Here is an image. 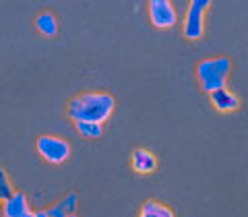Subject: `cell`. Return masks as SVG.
I'll return each mask as SVG.
<instances>
[{"label": "cell", "instance_id": "cell-8", "mask_svg": "<svg viewBox=\"0 0 248 217\" xmlns=\"http://www.w3.org/2000/svg\"><path fill=\"white\" fill-rule=\"evenodd\" d=\"M27 213H31V205L23 192H13V197L2 203L4 217H25Z\"/></svg>", "mask_w": 248, "mask_h": 217}, {"label": "cell", "instance_id": "cell-5", "mask_svg": "<svg viewBox=\"0 0 248 217\" xmlns=\"http://www.w3.org/2000/svg\"><path fill=\"white\" fill-rule=\"evenodd\" d=\"M147 11H149V21L157 29H170L178 23V13L170 0H151Z\"/></svg>", "mask_w": 248, "mask_h": 217}, {"label": "cell", "instance_id": "cell-7", "mask_svg": "<svg viewBox=\"0 0 248 217\" xmlns=\"http://www.w3.org/2000/svg\"><path fill=\"white\" fill-rule=\"evenodd\" d=\"M130 166L137 174H151L157 170V157L149 149H135L130 155Z\"/></svg>", "mask_w": 248, "mask_h": 217}, {"label": "cell", "instance_id": "cell-13", "mask_svg": "<svg viewBox=\"0 0 248 217\" xmlns=\"http://www.w3.org/2000/svg\"><path fill=\"white\" fill-rule=\"evenodd\" d=\"M77 201H79V199H77V195H75V192H68V195H66V199L64 201H62V207H64V211L68 213V215H75V209H77Z\"/></svg>", "mask_w": 248, "mask_h": 217}, {"label": "cell", "instance_id": "cell-2", "mask_svg": "<svg viewBox=\"0 0 248 217\" xmlns=\"http://www.w3.org/2000/svg\"><path fill=\"white\" fill-rule=\"evenodd\" d=\"M232 71V60L228 56L205 58L197 64V79L201 89L211 95L213 91H219L226 87L228 77Z\"/></svg>", "mask_w": 248, "mask_h": 217}, {"label": "cell", "instance_id": "cell-14", "mask_svg": "<svg viewBox=\"0 0 248 217\" xmlns=\"http://www.w3.org/2000/svg\"><path fill=\"white\" fill-rule=\"evenodd\" d=\"M46 211H48V217H68V213L64 211V207H62L60 203L50 207V209H46Z\"/></svg>", "mask_w": 248, "mask_h": 217}, {"label": "cell", "instance_id": "cell-10", "mask_svg": "<svg viewBox=\"0 0 248 217\" xmlns=\"http://www.w3.org/2000/svg\"><path fill=\"white\" fill-rule=\"evenodd\" d=\"M35 27L48 37H54L58 33V21H56V17H54L52 13H42L40 17L35 19Z\"/></svg>", "mask_w": 248, "mask_h": 217}, {"label": "cell", "instance_id": "cell-9", "mask_svg": "<svg viewBox=\"0 0 248 217\" xmlns=\"http://www.w3.org/2000/svg\"><path fill=\"white\" fill-rule=\"evenodd\" d=\"M139 217H176V215H174L172 209L166 207L164 203H157V201H147V203H143Z\"/></svg>", "mask_w": 248, "mask_h": 217}, {"label": "cell", "instance_id": "cell-12", "mask_svg": "<svg viewBox=\"0 0 248 217\" xmlns=\"http://www.w3.org/2000/svg\"><path fill=\"white\" fill-rule=\"evenodd\" d=\"M13 182H11V178L9 174H6V170L0 168V203H4L6 199H11L13 197Z\"/></svg>", "mask_w": 248, "mask_h": 217}, {"label": "cell", "instance_id": "cell-6", "mask_svg": "<svg viewBox=\"0 0 248 217\" xmlns=\"http://www.w3.org/2000/svg\"><path fill=\"white\" fill-rule=\"evenodd\" d=\"M211 104H213V108L217 112L228 114V112H236L240 108V97L236 95L234 91H230L228 87H223L219 91L211 93Z\"/></svg>", "mask_w": 248, "mask_h": 217}, {"label": "cell", "instance_id": "cell-1", "mask_svg": "<svg viewBox=\"0 0 248 217\" xmlns=\"http://www.w3.org/2000/svg\"><path fill=\"white\" fill-rule=\"evenodd\" d=\"M116 108V102L110 93L102 91H89L81 93L79 97H75L68 102V118L73 122H97L104 124L112 116Z\"/></svg>", "mask_w": 248, "mask_h": 217}, {"label": "cell", "instance_id": "cell-4", "mask_svg": "<svg viewBox=\"0 0 248 217\" xmlns=\"http://www.w3.org/2000/svg\"><path fill=\"white\" fill-rule=\"evenodd\" d=\"M37 153L48 161V164H62V161L68 159L71 155V145H68L64 139L54 137V135H44L37 139Z\"/></svg>", "mask_w": 248, "mask_h": 217}, {"label": "cell", "instance_id": "cell-3", "mask_svg": "<svg viewBox=\"0 0 248 217\" xmlns=\"http://www.w3.org/2000/svg\"><path fill=\"white\" fill-rule=\"evenodd\" d=\"M211 2L209 0H192L184 17V37L188 40H201L205 33V15Z\"/></svg>", "mask_w": 248, "mask_h": 217}, {"label": "cell", "instance_id": "cell-16", "mask_svg": "<svg viewBox=\"0 0 248 217\" xmlns=\"http://www.w3.org/2000/svg\"><path fill=\"white\" fill-rule=\"evenodd\" d=\"M68 217H77V215H68Z\"/></svg>", "mask_w": 248, "mask_h": 217}, {"label": "cell", "instance_id": "cell-15", "mask_svg": "<svg viewBox=\"0 0 248 217\" xmlns=\"http://www.w3.org/2000/svg\"><path fill=\"white\" fill-rule=\"evenodd\" d=\"M25 217H35V211H31V213H27Z\"/></svg>", "mask_w": 248, "mask_h": 217}, {"label": "cell", "instance_id": "cell-11", "mask_svg": "<svg viewBox=\"0 0 248 217\" xmlns=\"http://www.w3.org/2000/svg\"><path fill=\"white\" fill-rule=\"evenodd\" d=\"M75 128L79 130V135L85 139H97L104 133V126L97 122H75Z\"/></svg>", "mask_w": 248, "mask_h": 217}]
</instances>
